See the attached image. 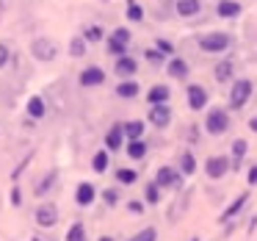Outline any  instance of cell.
<instances>
[{
	"mask_svg": "<svg viewBox=\"0 0 257 241\" xmlns=\"http://www.w3.org/2000/svg\"><path fill=\"white\" fill-rule=\"evenodd\" d=\"M147 202H152V205H155V202H161V186H158V183L147 186Z\"/></svg>",
	"mask_w": 257,
	"mask_h": 241,
	"instance_id": "d6a6232c",
	"label": "cell"
},
{
	"mask_svg": "<svg viewBox=\"0 0 257 241\" xmlns=\"http://www.w3.org/2000/svg\"><path fill=\"white\" fill-rule=\"evenodd\" d=\"M188 200H191V191L180 194L177 200L172 202V211H169V222H177V219L183 216V213H185V208H188Z\"/></svg>",
	"mask_w": 257,
	"mask_h": 241,
	"instance_id": "9a60e30c",
	"label": "cell"
},
{
	"mask_svg": "<svg viewBox=\"0 0 257 241\" xmlns=\"http://www.w3.org/2000/svg\"><path fill=\"white\" fill-rule=\"evenodd\" d=\"M136 178H139V175H136L133 172V169H119V172H116V180H119V183H136Z\"/></svg>",
	"mask_w": 257,
	"mask_h": 241,
	"instance_id": "836d02e7",
	"label": "cell"
},
{
	"mask_svg": "<svg viewBox=\"0 0 257 241\" xmlns=\"http://www.w3.org/2000/svg\"><path fill=\"white\" fill-rule=\"evenodd\" d=\"M144 56H147V61H152V64H161L163 61V53L161 50H147Z\"/></svg>",
	"mask_w": 257,
	"mask_h": 241,
	"instance_id": "74e56055",
	"label": "cell"
},
{
	"mask_svg": "<svg viewBox=\"0 0 257 241\" xmlns=\"http://www.w3.org/2000/svg\"><path fill=\"white\" fill-rule=\"evenodd\" d=\"M232 72H235V67H232V61H221V64H216V78L221 81H229L232 78Z\"/></svg>",
	"mask_w": 257,
	"mask_h": 241,
	"instance_id": "f1b7e54d",
	"label": "cell"
},
{
	"mask_svg": "<svg viewBox=\"0 0 257 241\" xmlns=\"http://www.w3.org/2000/svg\"><path fill=\"white\" fill-rule=\"evenodd\" d=\"M127 45H130V31L127 28H116L108 39V53L111 56H127Z\"/></svg>",
	"mask_w": 257,
	"mask_h": 241,
	"instance_id": "5b68a950",
	"label": "cell"
},
{
	"mask_svg": "<svg viewBox=\"0 0 257 241\" xmlns=\"http://www.w3.org/2000/svg\"><path fill=\"white\" fill-rule=\"evenodd\" d=\"M130 241H136V238H130Z\"/></svg>",
	"mask_w": 257,
	"mask_h": 241,
	"instance_id": "bcb514c9",
	"label": "cell"
},
{
	"mask_svg": "<svg viewBox=\"0 0 257 241\" xmlns=\"http://www.w3.org/2000/svg\"><path fill=\"white\" fill-rule=\"evenodd\" d=\"M249 128H251V130H254V133H257V117H251V119H249Z\"/></svg>",
	"mask_w": 257,
	"mask_h": 241,
	"instance_id": "7bdbcfd3",
	"label": "cell"
},
{
	"mask_svg": "<svg viewBox=\"0 0 257 241\" xmlns=\"http://www.w3.org/2000/svg\"><path fill=\"white\" fill-rule=\"evenodd\" d=\"M36 222H39L42 227H53V224L58 222V208L50 205V202L39 205V211H36Z\"/></svg>",
	"mask_w": 257,
	"mask_h": 241,
	"instance_id": "8fae6325",
	"label": "cell"
},
{
	"mask_svg": "<svg viewBox=\"0 0 257 241\" xmlns=\"http://www.w3.org/2000/svg\"><path fill=\"white\" fill-rule=\"evenodd\" d=\"M31 53H34L39 61H53V58L58 56V45L53 39H47V36H39V39L31 42Z\"/></svg>",
	"mask_w": 257,
	"mask_h": 241,
	"instance_id": "277c9868",
	"label": "cell"
},
{
	"mask_svg": "<svg viewBox=\"0 0 257 241\" xmlns=\"http://www.w3.org/2000/svg\"><path fill=\"white\" fill-rule=\"evenodd\" d=\"M169 97H172V92H169V86H163V84L152 86V89L147 92V100H150L152 106H166Z\"/></svg>",
	"mask_w": 257,
	"mask_h": 241,
	"instance_id": "5bb4252c",
	"label": "cell"
},
{
	"mask_svg": "<svg viewBox=\"0 0 257 241\" xmlns=\"http://www.w3.org/2000/svg\"><path fill=\"white\" fill-rule=\"evenodd\" d=\"M102 200H105L108 205H116V200H119V197H116V191H113V189H108L105 194H102Z\"/></svg>",
	"mask_w": 257,
	"mask_h": 241,
	"instance_id": "f35d334b",
	"label": "cell"
},
{
	"mask_svg": "<svg viewBox=\"0 0 257 241\" xmlns=\"http://www.w3.org/2000/svg\"><path fill=\"white\" fill-rule=\"evenodd\" d=\"M150 122L155 125V128H169V122H172V108H169V103L166 106H152Z\"/></svg>",
	"mask_w": 257,
	"mask_h": 241,
	"instance_id": "30bf717a",
	"label": "cell"
},
{
	"mask_svg": "<svg viewBox=\"0 0 257 241\" xmlns=\"http://www.w3.org/2000/svg\"><path fill=\"white\" fill-rule=\"evenodd\" d=\"M155 50H161V53H166V56H172V53H174V47H172V42L158 39V42H155Z\"/></svg>",
	"mask_w": 257,
	"mask_h": 241,
	"instance_id": "8d00e7d4",
	"label": "cell"
},
{
	"mask_svg": "<svg viewBox=\"0 0 257 241\" xmlns=\"http://www.w3.org/2000/svg\"><path fill=\"white\" fill-rule=\"evenodd\" d=\"M102 84H105V72L100 67H89L80 72V86H86V89L89 86H102Z\"/></svg>",
	"mask_w": 257,
	"mask_h": 241,
	"instance_id": "7c38bea8",
	"label": "cell"
},
{
	"mask_svg": "<svg viewBox=\"0 0 257 241\" xmlns=\"http://www.w3.org/2000/svg\"><path fill=\"white\" fill-rule=\"evenodd\" d=\"M94 197H97V191H94V186H91V183H80L78 191H75L78 205H91V202H94Z\"/></svg>",
	"mask_w": 257,
	"mask_h": 241,
	"instance_id": "ac0fdd59",
	"label": "cell"
},
{
	"mask_svg": "<svg viewBox=\"0 0 257 241\" xmlns=\"http://www.w3.org/2000/svg\"><path fill=\"white\" fill-rule=\"evenodd\" d=\"M124 125H113L111 130H108V136H105V144H108V150H119V144L124 141Z\"/></svg>",
	"mask_w": 257,
	"mask_h": 241,
	"instance_id": "e0dca14e",
	"label": "cell"
},
{
	"mask_svg": "<svg viewBox=\"0 0 257 241\" xmlns=\"http://www.w3.org/2000/svg\"><path fill=\"white\" fill-rule=\"evenodd\" d=\"M136 69H139L136 58H130V56H119V58H116V75L130 78V75H136Z\"/></svg>",
	"mask_w": 257,
	"mask_h": 241,
	"instance_id": "2e32d148",
	"label": "cell"
},
{
	"mask_svg": "<svg viewBox=\"0 0 257 241\" xmlns=\"http://www.w3.org/2000/svg\"><path fill=\"white\" fill-rule=\"evenodd\" d=\"M91 169H94L97 175H102L108 169V152L105 150H97L94 158H91Z\"/></svg>",
	"mask_w": 257,
	"mask_h": 241,
	"instance_id": "d4e9b609",
	"label": "cell"
},
{
	"mask_svg": "<svg viewBox=\"0 0 257 241\" xmlns=\"http://www.w3.org/2000/svg\"><path fill=\"white\" fill-rule=\"evenodd\" d=\"M174 12L183 20H194L202 12V0H174Z\"/></svg>",
	"mask_w": 257,
	"mask_h": 241,
	"instance_id": "ba28073f",
	"label": "cell"
},
{
	"mask_svg": "<svg viewBox=\"0 0 257 241\" xmlns=\"http://www.w3.org/2000/svg\"><path fill=\"white\" fill-rule=\"evenodd\" d=\"M199 47L205 53H224L229 47V36L221 34V31H213V34L199 36Z\"/></svg>",
	"mask_w": 257,
	"mask_h": 241,
	"instance_id": "3957f363",
	"label": "cell"
},
{
	"mask_svg": "<svg viewBox=\"0 0 257 241\" xmlns=\"http://www.w3.org/2000/svg\"><path fill=\"white\" fill-rule=\"evenodd\" d=\"M246 180H249V186H257V164H251L249 175H246Z\"/></svg>",
	"mask_w": 257,
	"mask_h": 241,
	"instance_id": "ab89813d",
	"label": "cell"
},
{
	"mask_svg": "<svg viewBox=\"0 0 257 241\" xmlns=\"http://www.w3.org/2000/svg\"><path fill=\"white\" fill-rule=\"evenodd\" d=\"M246 202H249V191H243V194H238V197H235V200L229 202V208H227V211H224L221 216H218V222H229L232 216H238V213H240V208H243Z\"/></svg>",
	"mask_w": 257,
	"mask_h": 241,
	"instance_id": "4fadbf2b",
	"label": "cell"
},
{
	"mask_svg": "<svg viewBox=\"0 0 257 241\" xmlns=\"http://www.w3.org/2000/svg\"><path fill=\"white\" fill-rule=\"evenodd\" d=\"M155 183L161 186V189H180V186H183V178H180V172H174V169L161 167L155 175Z\"/></svg>",
	"mask_w": 257,
	"mask_h": 241,
	"instance_id": "52a82bcc",
	"label": "cell"
},
{
	"mask_svg": "<svg viewBox=\"0 0 257 241\" xmlns=\"http://www.w3.org/2000/svg\"><path fill=\"white\" fill-rule=\"evenodd\" d=\"M127 208H130V213H144V205H141V202H127Z\"/></svg>",
	"mask_w": 257,
	"mask_h": 241,
	"instance_id": "b9f144b4",
	"label": "cell"
},
{
	"mask_svg": "<svg viewBox=\"0 0 257 241\" xmlns=\"http://www.w3.org/2000/svg\"><path fill=\"white\" fill-rule=\"evenodd\" d=\"M158 238V230L155 227H144L139 235H136V241H155Z\"/></svg>",
	"mask_w": 257,
	"mask_h": 241,
	"instance_id": "e575fe53",
	"label": "cell"
},
{
	"mask_svg": "<svg viewBox=\"0 0 257 241\" xmlns=\"http://www.w3.org/2000/svg\"><path fill=\"white\" fill-rule=\"evenodd\" d=\"M127 155L133 158V161H141V158L147 155V144H144V139H130V144H127Z\"/></svg>",
	"mask_w": 257,
	"mask_h": 241,
	"instance_id": "603a6c76",
	"label": "cell"
},
{
	"mask_svg": "<svg viewBox=\"0 0 257 241\" xmlns=\"http://www.w3.org/2000/svg\"><path fill=\"white\" fill-rule=\"evenodd\" d=\"M102 34H105V31H102L100 25H89V28L83 31V39H86V42H100Z\"/></svg>",
	"mask_w": 257,
	"mask_h": 241,
	"instance_id": "1f68e13d",
	"label": "cell"
},
{
	"mask_svg": "<svg viewBox=\"0 0 257 241\" xmlns=\"http://www.w3.org/2000/svg\"><path fill=\"white\" fill-rule=\"evenodd\" d=\"M194 169H196L194 152H183V155H180V172H183V175H194Z\"/></svg>",
	"mask_w": 257,
	"mask_h": 241,
	"instance_id": "83f0119b",
	"label": "cell"
},
{
	"mask_svg": "<svg viewBox=\"0 0 257 241\" xmlns=\"http://www.w3.org/2000/svg\"><path fill=\"white\" fill-rule=\"evenodd\" d=\"M166 72L172 75V78H188V64L183 61V58H172V61L166 64Z\"/></svg>",
	"mask_w": 257,
	"mask_h": 241,
	"instance_id": "ffe728a7",
	"label": "cell"
},
{
	"mask_svg": "<svg viewBox=\"0 0 257 241\" xmlns=\"http://www.w3.org/2000/svg\"><path fill=\"white\" fill-rule=\"evenodd\" d=\"M127 20L130 23H141L144 20V9H141L139 0H127Z\"/></svg>",
	"mask_w": 257,
	"mask_h": 241,
	"instance_id": "484cf974",
	"label": "cell"
},
{
	"mask_svg": "<svg viewBox=\"0 0 257 241\" xmlns=\"http://www.w3.org/2000/svg\"><path fill=\"white\" fill-rule=\"evenodd\" d=\"M227 172H229V158L213 155V158H207V161H205V175H207V178L218 180V178H224Z\"/></svg>",
	"mask_w": 257,
	"mask_h": 241,
	"instance_id": "8992f818",
	"label": "cell"
},
{
	"mask_svg": "<svg viewBox=\"0 0 257 241\" xmlns=\"http://www.w3.org/2000/svg\"><path fill=\"white\" fill-rule=\"evenodd\" d=\"M188 106L194 108V111H202V108L207 106V89L199 84H191L188 86Z\"/></svg>",
	"mask_w": 257,
	"mask_h": 241,
	"instance_id": "9c48e42d",
	"label": "cell"
},
{
	"mask_svg": "<svg viewBox=\"0 0 257 241\" xmlns=\"http://www.w3.org/2000/svg\"><path fill=\"white\" fill-rule=\"evenodd\" d=\"M28 114L31 117H45V100H42V97H31L28 100Z\"/></svg>",
	"mask_w": 257,
	"mask_h": 241,
	"instance_id": "4dcf8cb0",
	"label": "cell"
},
{
	"mask_svg": "<svg viewBox=\"0 0 257 241\" xmlns=\"http://www.w3.org/2000/svg\"><path fill=\"white\" fill-rule=\"evenodd\" d=\"M216 12H218V17H224V20H235L240 14V3H235V0H221Z\"/></svg>",
	"mask_w": 257,
	"mask_h": 241,
	"instance_id": "d6986e66",
	"label": "cell"
},
{
	"mask_svg": "<svg viewBox=\"0 0 257 241\" xmlns=\"http://www.w3.org/2000/svg\"><path fill=\"white\" fill-rule=\"evenodd\" d=\"M249 100H251V81L238 78L232 84V89H229V106H232V108H243Z\"/></svg>",
	"mask_w": 257,
	"mask_h": 241,
	"instance_id": "7a4b0ae2",
	"label": "cell"
},
{
	"mask_svg": "<svg viewBox=\"0 0 257 241\" xmlns=\"http://www.w3.org/2000/svg\"><path fill=\"white\" fill-rule=\"evenodd\" d=\"M124 133H127L130 139H144V122H141V119L127 122V125H124Z\"/></svg>",
	"mask_w": 257,
	"mask_h": 241,
	"instance_id": "4316f807",
	"label": "cell"
},
{
	"mask_svg": "<svg viewBox=\"0 0 257 241\" xmlns=\"http://www.w3.org/2000/svg\"><path fill=\"white\" fill-rule=\"evenodd\" d=\"M139 84L136 81H124V84H119L116 86V95L122 97V100H133V97H139Z\"/></svg>",
	"mask_w": 257,
	"mask_h": 241,
	"instance_id": "44dd1931",
	"label": "cell"
},
{
	"mask_svg": "<svg viewBox=\"0 0 257 241\" xmlns=\"http://www.w3.org/2000/svg\"><path fill=\"white\" fill-rule=\"evenodd\" d=\"M205 130L210 136H221L229 130V114L224 111V108H210L205 117Z\"/></svg>",
	"mask_w": 257,
	"mask_h": 241,
	"instance_id": "6da1fadb",
	"label": "cell"
},
{
	"mask_svg": "<svg viewBox=\"0 0 257 241\" xmlns=\"http://www.w3.org/2000/svg\"><path fill=\"white\" fill-rule=\"evenodd\" d=\"M232 152H235V161H238V158H243V155H246V141H243V139H235Z\"/></svg>",
	"mask_w": 257,
	"mask_h": 241,
	"instance_id": "d590c367",
	"label": "cell"
},
{
	"mask_svg": "<svg viewBox=\"0 0 257 241\" xmlns=\"http://www.w3.org/2000/svg\"><path fill=\"white\" fill-rule=\"evenodd\" d=\"M100 241H113V238H111V235H102V238H100Z\"/></svg>",
	"mask_w": 257,
	"mask_h": 241,
	"instance_id": "f6af8a7d",
	"label": "cell"
},
{
	"mask_svg": "<svg viewBox=\"0 0 257 241\" xmlns=\"http://www.w3.org/2000/svg\"><path fill=\"white\" fill-rule=\"evenodd\" d=\"M6 64H9V47L0 45V67H6Z\"/></svg>",
	"mask_w": 257,
	"mask_h": 241,
	"instance_id": "60d3db41",
	"label": "cell"
},
{
	"mask_svg": "<svg viewBox=\"0 0 257 241\" xmlns=\"http://www.w3.org/2000/svg\"><path fill=\"white\" fill-rule=\"evenodd\" d=\"M3 14H6V3L0 0V20H3Z\"/></svg>",
	"mask_w": 257,
	"mask_h": 241,
	"instance_id": "ee69618b",
	"label": "cell"
},
{
	"mask_svg": "<svg viewBox=\"0 0 257 241\" xmlns=\"http://www.w3.org/2000/svg\"><path fill=\"white\" fill-rule=\"evenodd\" d=\"M86 45H89V42H86L83 36H75V39L69 42V56H72V58H83L86 56Z\"/></svg>",
	"mask_w": 257,
	"mask_h": 241,
	"instance_id": "cb8c5ba5",
	"label": "cell"
},
{
	"mask_svg": "<svg viewBox=\"0 0 257 241\" xmlns=\"http://www.w3.org/2000/svg\"><path fill=\"white\" fill-rule=\"evenodd\" d=\"M67 241H86V227L80 222H75V224H69V230H67Z\"/></svg>",
	"mask_w": 257,
	"mask_h": 241,
	"instance_id": "f546056e",
	"label": "cell"
},
{
	"mask_svg": "<svg viewBox=\"0 0 257 241\" xmlns=\"http://www.w3.org/2000/svg\"><path fill=\"white\" fill-rule=\"evenodd\" d=\"M56 180H58V172H56V169H53V172H47L45 178H42L39 183H36V189H34V191H36V194H39V197H45L47 191L53 189V183H56Z\"/></svg>",
	"mask_w": 257,
	"mask_h": 241,
	"instance_id": "7402d4cb",
	"label": "cell"
}]
</instances>
